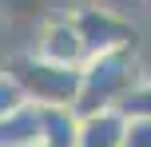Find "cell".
Segmentation results:
<instances>
[{
	"label": "cell",
	"mask_w": 151,
	"mask_h": 147,
	"mask_svg": "<svg viewBox=\"0 0 151 147\" xmlns=\"http://www.w3.org/2000/svg\"><path fill=\"white\" fill-rule=\"evenodd\" d=\"M76 28H80L83 44H88V56H104V52H131L135 48V28H131L123 16H115L111 8L99 4H83L80 12L72 16Z\"/></svg>",
	"instance_id": "obj_3"
},
{
	"label": "cell",
	"mask_w": 151,
	"mask_h": 147,
	"mask_svg": "<svg viewBox=\"0 0 151 147\" xmlns=\"http://www.w3.org/2000/svg\"><path fill=\"white\" fill-rule=\"evenodd\" d=\"M123 135H127V115L119 108H104L80 119L76 147H123Z\"/></svg>",
	"instance_id": "obj_5"
},
{
	"label": "cell",
	"mask_w": 151,
	"mask_h": 147,
	"mask_svg": "<svg viewBox=\"0 0 151 147\" xmlns=\"http://www.w3.org/2000/svg\"><path fill=\"white\" fill-rule=\"evenodd\" d=\"M28 95H24V87L20 84H16V76H12V72H0V119H4V115H12V111H20V108H28Z\"/></svg>",
	"instance_id": "obj_9"
},
{
	"label": "cell",
	"mask_w": 151,
	"mask_h": 147,
	"mask_svg": "<svg viewBox=\"0 0 151 147\" xmlns=\"http://www.w3.org/2000/svg\"><path fill=\"white\" fill-rule=\"evenodd\" d=\"M0 147H40V108L36 103L0 119Z\"/></svg>",
	"instance_id": "obj_7"
},
{
	"label": "cell",
	"mask_w": 151,
	"mask_h": 147,
	"mask_svg": "<svg viewBox=\"0 0 151 147\" xmlns=\"http://www.w3.org/2000/svg\"><path fill=\"white\" fill-rule=\"evenodd\" d=\"M119 111L127 119H151V76L135 80V87L119 100Z\"/></svg>",
	"instance_id": "obj_8"
},
{
	"label": "cell",
	"mask_w": 151,
	"mask_h": 147,
	"mask_svg": "<svg viewBox=\"0 0 151 147\" xmlns=\"http://www.w3.org/2000/svg\"><path fill=\"white\" fill-rule=\"evenodd\" d=\"M143 4H147V8H151V0H143Z\"/></svg>",
	"instance_id": "obj_11"
},
{
	"label": "cell",
	"mask_w": 151,
	"mask_h": 147,
	"mask_svg": "<svg viewBox=\"0 0 151 147\" xmlns=\"http://www.w3.org/2000/svg\"><path fill=\"white\" fill-rule=\"evenodd\" d=\"M80 119L83 115L76 108H40V143L44 147H76Z\"/></svg>",
	"instance_id": "obj_6"
},
{
	"label": "cell",
	"mask_w": 151,
	"mask_h": 147,
	"mask_svg": "<svg viewBox=\"0 0 151 147\" xmlns=\"http://www.w3.org/2000/svg\"><path fill=\"white\" fill-rule=\"evenodd\" d=\"M36 56H44V60L52 64H68V68H83V60H88V44H83L80 28H76V20H52L44 32H40V48Z\"/></svg>",
	"instance_id": "obj_4"
},
{
	"label": "cell",
	"mask_w": 151,
	"mask_h": 147,
	"mask_svg": "<svg viewBox=\"0 0 151 147\" xmlns=\"http://www.w3.org/2000/svg\"><path fill=\"white\" fill-rule=\"evenodd\" d=\"M40 147H44V143H40Z\"/></svg>",
	"instance_id": "obj_12"
},
{
	"label": "cell",
	"mask_w": 151,
	"mask_h": 147,
	"mask_svg": "<svg viewBox=\"0 0 151 147\" xmlns=\"http://www.w3.org/2000/svg\"><path fill=\"white\" fill-rule=\"evenodd\" d=\"M139 68H135V48L131 52H104V56H88L83 60V87L76 111L91 115L104 108H119V100L135 87Z\"/></svg>",
	"instance_id": "obj_2"
},
{
	"label": "cell",
	"mask_w": 151,
	"mask_h": 147,
	"mask_svg": "<svg viewBox=\"0 0 151 147\" xmlns=\"http://www.w3.org/2000/svg\"><path fill=\"white\" fill-rule=\"evenodd\" d=\"M123 147H151V119H127Z\"/></svg>",
	"instance_id": "obj_10"
},
{
	"label": "cell",
	"mask_w": 151,
	"mask_h": 147,
	"mask_svg": "<svg viewBox=\"0 0 151 147\" xmlns=\"http://www.w3.org/2000/svg\"><path fill=\"white\" fill-rule=\"evenodd\" d=\"M8 72L16 76V84L24 87L36 108H76L83 87V68H68V64H52L36 52H24L8 60Z\"/></svg>",
	"instance_id": "obj_1"
}]
</instances>
